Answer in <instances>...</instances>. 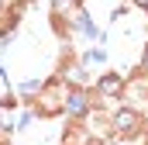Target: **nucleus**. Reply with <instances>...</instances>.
Returning a JSON list of instances; mask_svg holds the SVG:
<instances>
[{
  "instance_id": "f257e3e1",
  "label": "nucleus",
  "mask_w": 148,
  "mask_h": 145,
  "mask_svg": "<svg viewBox=\"0 0 148 145\" xmlns=\"http://www.w3.org/2000/svg\"><path fill=\"white\" fill-rule=\"evenodd\" d=\"M100 86H103V93H117V90H121V79H117V76H107Z\"/></svg>"
}]
</instances>
